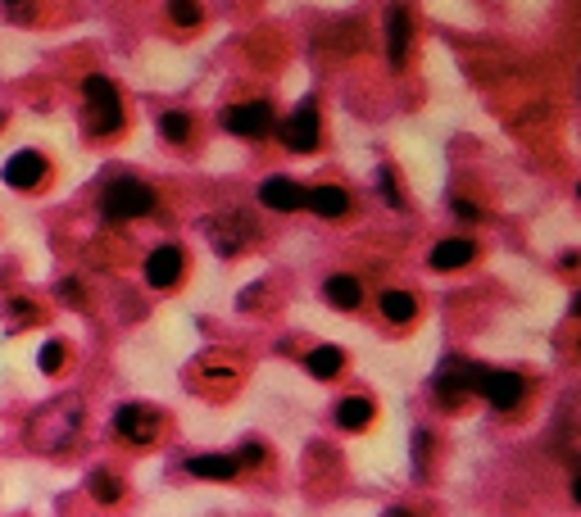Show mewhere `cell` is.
Here are the masks:
<instances>
[{"label":"cell","instance_id":"ba28073f","mask_svg":"<svg viewBox=\"0 0 581 517\" xmlns=\"http://www.w3.org/2000/svg\"><path fill=\"white\" fill-rule=\"evenodd\" d=\"M114 431H119V440H128V445H155V440L164 436V413H159L155 404H123V409L114 413Z\"/></svg>","mask_w":581,"mask_h":517},{"label":"cell","instance_id":"52a82bcc","mask_svg":"<svg viewBox=\"0 0 581 517\" xmlns=\"http://www.w3.org/2000/svg\"><path fill=\"white\" fill-rule=\"evenodd\" d=\"M473 395H482V400L491 404V409L509 413V409H518V404L527 400V381H522L518 372H504V368H482V372H477Z\"/></svg>","mask_w":581,"mask_h":517},{"label":"cell","instance_id":"9c48e42d","mask_svg":"<svg viewBox=\"0 0 581 517\" xmlns=\"http://www.w3.org/2000/svg\"><path fill=\"white\" fill-rule=\"evenodd\" d=\"M223 127L232 132V137L259 141V137H268V132H273V105H268V100H246V105H232L223 114Z\"/></svg>","mask_w":581,"mask_h":517},{"label":"cell","instance_id":"cb8c5ba5","mask_svg":"<svg viewBox=\"0 0 581 517\" xmlns=\"http://www.w3.org/2000/svg\"><path fill=\"white\" fill-rule=\"evenodd\" d=\"M87 490L100 499V504H119V499H123V481L109 477V472H96V477L87 481Z\"/></svg>","mask_w":581,"mask_h":517},{"label":"cell","instance_id":"4fadbf2b","mask_svg":"<svg viewBox=\"0 0 581 517\" xmlns=\"http://www.w3.org/2000/svg\"><path fill=\"white\" fill-rule=\"evenodd\" d=\"M5 182L14 186V191H32V186L46 182V159L37 155V150H19V155H10V164H5Z\"/></svg>","mask_w":581,"mask_h":517},{"label":"cell","instance_id":"6da1fadb","mask_svg":"<svg viewBox=\"0 0 581 517\" xmlns=\"http://www.w3.org/2000/svg\"><path fill=\"white\" fill-rule=\"evenodd\" d=\"M82 413H87L82 409V395H73V391L46 400L28 418V445L37 449V454H64L82 431Z\"/></svg>","mask_w":581,"mask_h":517},{"label":"cell","instance_id":"ac0fdd59","mask_svg":"<svg viewBox=\"0 0 581 517\" xmlns=\"http://www.w3.org/2000/svg\"><path fill=\"white\" fill-rule=\"evenodd\" d=\"M191 477H205V481H227V477H237L241 463L232 459V454H196V459L187 463Z\"/></svg>","mask_w":581,"mask_h":517},{"label":"cell","instance_id":"e0dca14e","mask_svg":"<svg viewBox=\"0 0 581 517\" xmlns=\"http://www.w3.org/2000/svg\"><path fill=\"white\" fill-rule=\"evenodd\" d=\"M323 295L336 304V309H359V304H364V282L350 277V273H336V277L323 282Z\"/></svg>","mask_w":581,"mask_h":517},{"label":"cell","instance_id":"1f68e13d","mask_svg":"<svg viewBox=\"0 0 581 517\" xmlns=\"http://www.w3.org/2000/svg\"><path fill=\"white\" fill-rule=\"evenodd\" d=\"M454 214H459L463 223H468V218H477V214H482V209H477L473 200H454Z\"/></svg>","mask_w":581,"mask_h":517},{"label":"cell","instance_id":"f546056e","mask_svg":"<svg viewBox=\"0 0 581 517\" xmlns=\"http://www.w3.org/2000/svg\"><path fill=\"white\" fill-rule=\"evenodd\" d=\"M232 459H237V463H264V459H268V449L255 445V440H246V445H241V454H232Z\"/></svg>","mask_w":581,"mask_h":517},{"label":"cell","instance_id":"7c38bea8","mask_svg":"<svg viewBox=\"0 0 581 517\" xmlns=\"http://www.w3.org/2000/svg\"><path fill=\"white\" fill-rule=\"evenodd\" d=\"M409 41H414V14L404 10V5H391L386 10V59H391L395 69L409 55Z\"/></svg>","mask_w":581,"mask_h":517},{"label":"cell","instance_id":"4dcf8cb0","mask_svg":"<svg viewBox=\"0 0 581 517\" xmlns=\"http://www.w3.org/2000/svg\"><path fill=\"white\" fill-rule=\"evenodd\" d=\"M10 313H14V322H32V318H41V309L32 300H10Z\"/></svg>","mask_w":581,"mask_h":517},{"label":"cell","instance_id":"2e32d148","mask_svg":"<svg viewBox=\"0 0 581 517\" xmlns=\"http://www.w3.org/2000/svg\"><path fill=\"white\" fill-rule=\"evenodd\" d=\"M318 41H327L332 50H341V55H355V50H364L368 46V37H364V28L359 23H327L323 32H318Z\"/></svg>","mask_w":581,"mask_h":517},{"label":"cell","instance_id":"83f0119b","mask_svg":"<svg viewBox=\"0 0 581 517\" xmlns=\"http://www.w3.org/2000/svg\"><path fill=\"white\" fill-rule=\"evenodd\" d=\"M0 19H10V23H37V5H0Z\"/></svg>","mask_w":581,"mask_h":517},{"label":"cell","instance_id":"44dd1931","mask_svg":"<svg viewBox=\"0 0 581 517\" xmlns=\"http://www.w3.org/2000/svg\"><path fill=\"white\" fill-rule=\"evenodd\" d=\"M382 318L386 322H414L418 318V300L409 291H382Z\"/></svg>","mask_w":581,"mask_h":517},{"label":"cell","instance_id":"8fae6325","mask_svg":"<svg viewBox=\"0 0 581 517\" xmlns=\"http://www.w3.org/2000/svg\"><path fill=\"white\" fill-rule=\"evenodd\" d=\"M182 268H187V259H182V245H155V250L146 254V282L159 286V291L178 286L182 282Z\"/></svg>","mask_w":581,"mask_h":517},{"label":"cell","instance_id":"8992f818","mask_svg":"<svg viewBox=\"0 0 581 517\" xmlns=\"http://www.w3.org/2000/svg\"><path fill=\"white\" fill-rule=\"evenodd\" d=\"M477 363H468V359H445L441 368H436V377H432V395H436V404L441 409H459L468 395H473V386H477Z\"/></svg>","mask_w":581,"mask_h":517},{"label":"cell","instance_id":"30bf717a","mask_svg":"<svg viewBox=\"0 0 581 517\" xmlns=\"http://www.w3.org/2000/svg\"><path fill=\"white\" fill-rule=\"evenodd\" d=\"M323 137V118H318V105H300L296 114L282 123V146L296 150V155H309Z\"/></svg>","mask_w":581,"mask_h":517},{"label":"cell","instance_id":"484cf974","mask_svg":"<svg viewBox=\"0 0 581 517\" xmlns=\"http://www.w3.org/2000/svg\"><path fill=\"white\" fill-rule=\"evenodd\" d=\"M427 468H432V431L418 427L414 431V472H418V477H427Z\"/></svg>","mask_w":581,"mask_h":517},{"label":"cell","instance_id":"603a6c76","mask_svg":"<svg viewBox=\"0 0 581 517\" xmlns=\"http://www.w3.org/2000/svg\"><path fill=\"white\" fill-rule=\"evenodd\" d=\"M159 132H164V141L182 146V141L191 137V114H182V109H168V114L159 118Z\"/></svg>","mask_w":581,"mask_h":517},{"label":"cell","instance_id":"ffe728a7","mask_svg":"<svg viewBox=\"0 0 581 517\" xmlns=\"http://www.w3.org/2000/svg\"><path fill=\"white\" fill-rule=\"evenodd\" d=\"M368 422H373V400L350 395V400L336 404V427H341V431H364Z\"/></svg>","mask_w":581,"mask_h":517},{"label":"cell","instance_id":"5bb4252c","mask_svg":"<svg viewBox=\"0 0 581 517\" xmlns=\"http://www.w3.org/2000/svg\"><path fill=\"white\" fill-rule=\"evenodd\" d=\"M259 200H264V209H277V214L305 209V191H300L291 177H268V182L259 186Z\"/></svg>","mask_w":581,"mask_h":517},{"label":"cell","instance_id":"7402d4cb","mask_svg":"<svg viewBox=\"0 0 581 517\" xmlns=\"http://www.w3.org/2000/svg\"><path fill=\"white\" fill-rule=\"evenodd\" d=\"M341 363H345V354L336 350V345H318V350H309V359H305V368L314 372L318 381H332L336 372H341Z\"/></svg>","mask_w":581,"mask_h":517},{"label":"cell","instance_id":"f1b7e54d","mask_svg":"<svg viewBox=\"0 0 581 517\" xmlns=\"http://www.w3.org/2000/svg\"><path fill=\"white\" fill-rule=\"evenodd\" d=\"M60 300L82 309V304H87V291H82V282H73V277H69V282H60Z\"/></svg>","mask_w":581,"mask_h":517},{"label":"cell","instance_id":"9a60e30c","mask_svg":"<svg viewBox=\"0 0 581 517\" xmlns=\"http://www.w3.org/2000/svg\"><path fill=\"white\" fill-rule=\"evenodd\" d=\"M305 209H314L318 218H345L350 214V196H345L341 186H314V191H305Z\"/></svg>","mask_w":581,"mask_h":517},{"label":"cell","instance_id":"7a4b0ae2","mask_svg":"<svg viewBox=\"0 0 581 517\" xmlns=\"http://www.w3.org/2000/svg\"><path fill=\"white\" fill-rule=\"evenodd\" d=\"M82 96H87V105H82V127H87L91 137H114L123 127L119 87L109 78H100V73H91V78L82 82Z\"/></svg>","mask_w":581,"mask_h":517},{"label":"cell","instance_id":"4316f807","mask_svg":"<svg viewBox=\"0 0 581 517\" xmlns=\"http://www.w3.org/2000/svg\"><path fill=\"white\" fill-rule=\"evenodd\" d=\"M64 354H69V350H64V341H46V345H41V354H37V368L46 372V377H55V372L64 368Z\"/></svg>","mask_w":581,"mask_h":517},{"label":"cell","instance_id":"d4e9b609","mask_svg":"<svg viewBox=\"0 0 581 517\" xmlns=\"http://www.w3.org/2000/svg\"><path fill=\"white\" fill-rule=\"evenodd\" d=\"M168 19L178 23V28H200L205 10H200L196 0H173V5H168Z\"/></svg>","mask_w":581,"mask_h":517},{"label":"cell","instance_id":"277c9868","mask_svg":"<svg viewBox=\"0 0 581 517\" xmlns=\"http://www.w3.org/2000/svg\"><path fill=\"white\" fill-rule=\"evenodd\" d=\"M155 209V191L137 177H119V182L105 186V196H100V214L109 223H128V218H141Z\"/></svg>","mask_w":581,"mask_h":517},{"label":"cell","instance_id":"5b68a950","mask_svg":"<svg viewBox=\"0 0 581 517\" xmlns=\"http://www.w3.org/2000/svg\"><path fill=\"white\" fill-rule=\"evenodd\" d=\"M205 236L214 241L218 254H241L259 236V227H255V218H250L246 209H223V214L205 218Z\"/></svg>","mask_w":581,"mask_h":517},{"label":"cell","instance_id":"3957f363","mask_svg":"<svg viewBox=\"0 0 581 517\" xmlns=\"http://www.w3.org/2000/svg\"><path fill=\"white\" fill-rule=\"evenodd\" d=\"M191 386L200 395H232L241 386V359L227 350H205L191 363Z\"/></svg>","mask_w":581,"mask_h":517},{"label":"cell","instance_id":"d6a6232c","mask_svg":"<svg viewBox=\"0 0 581 517\" xmlns=\"http://www.w3.org/2000/svg\"><path fill=\"white\" fill-rule=\"evenodd\" d=\"M382 517H418V513H409V508H391V513H382Z\"/></svg>","mask_w":581,"mask_h":517},{"label":"cell","instance_id":"d6986e66","mask_svg":"<svg viewBox=\"0 0 581 517\" xmlns=\"http://www.w3.org/2000/svg\"><path fill=\"white\" fill-rule=\"evenodd\" d=\"M477 259V245L463 241V236H454V241H441L432 250V268H441V273H450V268H463Z\"/></svg>","mask_w":581,"mask_h":517}]
</instances>
